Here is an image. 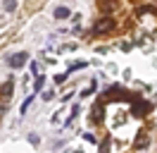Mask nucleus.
I'll return each instance as SVG.
<instances>
[{"label":"nucleus","mask_w":157,"mask_h":153,"mask_svg":"<svg viewBox=\"0 0 157 153\" xmlns=\"http://www.w3.org/2000/svg\"><path fill=\"white\" fill-rule=\"evenodd\" d=\"M147 110H150V103H145L143 98H136V103L131 105V113L136 115V117H145Z\"/></svg>","instance_id":"nucleus-3"},{"label":"nucleus","mask_w":157,"mask_h":153,"mask_svg":"<svg viewBox=\"0 0 157 153\" xmlns=\"http://www.w3.org/2000/svg\"><path fill=\"white\" fill-rule=\"evenodd\" d=\"M26 60H29V53H14V55L7 57V65H10L12 69H19V67L26 65Z\"/></svg>","instance_id":"nucleus-2"},{"label":"nucleus","mask_w":157,"mask_h":153,"mask_svg":"<svg viewBox=\"0 0 157 153\" xmlns=\"http://www.w3.org/2000/svg\"><path fill=\"white\" fill-rule=\"evenodd\" d=\"M133 143H136V148H145L147 143H150V136H147L145 129H143V132H138V136H136V141H133Z\"/></svg>","instance_id":"nucleus-4"},{"label":"nucleus","mask_w":157,"mask_h":153,"mask_svg":"<svg viewBox=\"0 0 157 153\" xmlns=\"http://www.w3.org/2000/svg\"><path fill=\"white\" fill-rule=\"evenodd\" d=\"M93 120H95V122H102V105H95V108H93Z\"/></svg>","instance_id":"nucleus-7"},{"label":"nucleus","mask_w":157,"mask_h":153,"mask_svg":"<svg viewBox=\"0 0 157 153\" xmlns=\"http://www.w3.org/2000/svg\"><path fill=\"white\" fill-rule=\"evenodd\" d=\"M107 151H109V136L102 139V143H100V153H107Z\"/></svg>","instance_id":"nucleus-9"},{"label":"nucleus","mask_w":157,"mask_h":153,"mask_svg":"<svg viewBox=\"0 0 157 153\" xmlns=\"http://www.w3.org/2000/svg\"><path fill=\"white\" fill-rule=\"evenodd\" d=\"M31 101H33V96H29V98L24 101V105H21V113H26V108H29V105H31Z\"/></svg>","instance_id":"nucleus-11"},{"label":"nucleus","mask_w":157,"mask_h":153,"mask_svg":"<svg viewBox=\"0 0 157 153\" xmlns=\"http://www.w3.org/2000/svg\"><path fill=\"white\" fill-rule=\"evenodd\" d=\"M5 10H7V12H14V10H17V0H5Z\"/></svg>","instance_id":"nucleus-8"},{"label":"nucleus","mask_w":157,"mask_h":153,"mask_svg":"<svg viewBox=\"0 0 157 153\" xmlns=\"http://www.w3.org/2000/svg\"><path fill=\"white\" fill-rule=\"evenodd\" d=\"M69 14H71V12H69L67 7H57V10H55V17H57V19H67Z\"/></svg>","instance_id":"nucleus-6"},{"label":"nucleus","mask_w":157,"mask_h":153,"mask_svg":"<svg viewBox=\"0 0 157 153\" xmlns=\"http://www.w3.org/2000/svg\"><path fill=\"white\" fill-rule=\"evenodd\" d=\"M43 84H45V76H38V79H36V91H40Z\"/></svg>","instance_id":"nucleus-10"},{"label":"nucleus","mask_w":157,"mask_h":153,"mask_svg":"<svg viewBox=\"0 0 157 153\" xmlns=\"http://www.w3.org/2000/svg\"><path fill=\"white\" fill-rule=\"evenodd\" d=\"M12 89H14L12 79H10V81H5V86H2V98H5V101H10V96H12Z\"/></svg>","instance_id":"nucleus-5"},{"label":"nucleus","mask_w":157,"mask_h":153,"mask_svg":"<svg viewBox=\"0 0 157 153\" xmlns=\"http://www.w3.org/2000/svg\"><path fill=\"white\" fill-rule=\"evenodd\" d=\"M64 79H67V74H57V76H55V81H57V84H62Z\"/></svg>","instance_id":"nucleus-12"},{"label":"nucleus","mask_w":157,"mask_h":153,"mask_svg":"<svg viewBox=\"0 0 157 153\" xmlns=\"http://www.w3.org/2000/svg\"><path fill=\"white\" fill-rule=\"evenodd\" d=\"M114 27H117V22L112 17H102V19H98V22L93 24V34H109Z\"/></svg>","instance_id":"nucleus-1"}]
</instances>
